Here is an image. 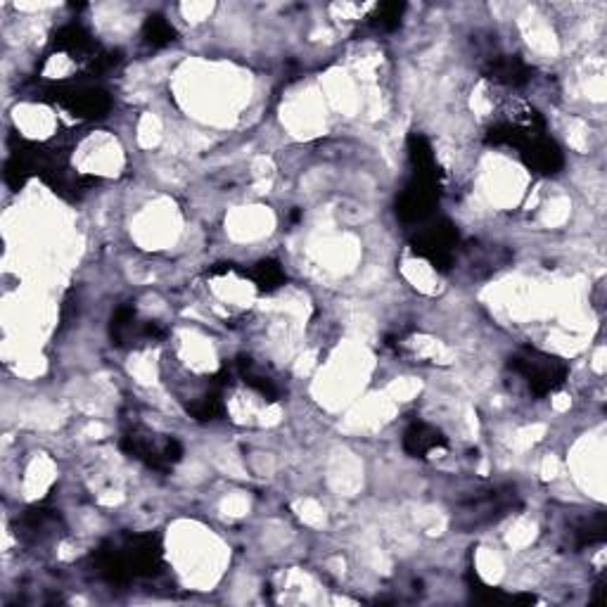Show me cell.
Wrapping results in <instances>:
<instances>
[{
    "instance_id": "1",
    "label": "cell",
    "mask_w": 607,
    "mask_h": 607,
    "mask_svg": "<svg viewBox=\"0 0 607 607\" xmlns=\"http://www.w3.org/2000/svg\"><path fill=\"white\" fill-rule=\"evenodd\" d=\"M93 567L95 574L110 584L155 577L164 567L162 539L157 534H136L107 543L93 555Z\"/></svg>"
},
{
    "instance_id": "2",
    "label": "cell",
    "mask_w": 607,
    "mask_h": 607,
    "mask_svg": "<svg viewBox=\"0 0 607 607\" xmlns=\"http://www.w3.org/2000/svg\"><path fill=\"white\" fill-rule=\"evenodd\" d=\"M41 100L53 102V105L62 107L69 114L79 119H102L112 110V100L107 91L100 86H91L83 81H57L50 86L41 88Z\"/></svg>"
},
{
    "instance_id": "3",
    "label": "cell",
    "mask_w": 607,
    "mask_h": 607,
    "mask_svg": "<svg viewBox=\"0 0 607 607\" xmlns=\"http://www.w3.org/2000/svg\"><path fill=\"white\" fill-rule=\"evenodd\" d=\"M510 368L527 382L529 392L534 396H548L558 392L565 385L567 373H570L567 363L560 361L558 356L543 354V351L529 347L517 351L513 359H510Z\"/></svg>"
},
{
    "instance_id": "4",
    "label": "cell",
    "mask_w": 607,
    "mask_h": 607,
    "mask_svg": "<svg viewBox=\"0 0 607 607\" xmlns=\"http://www.w3.org/2000/svg\"><path fill=\"white\" fill-rule=\"evenodd\" d=\"M121 449L157 472L171 470L183 458V446L174 437H162L148 427H131L121 437Z\"/></svg>"
},
{
    "instance_id": "5",
    "label": "cell",
    "mask_w": 607,
    "mask_h": 607,
    "mask_svg": "<svg viewBox=\"0 0 607 607\" xmlns=\"http://www.w3.org/2000/svg\"><path fill=\"white\" fill-rule=\"evenodd\" d=\"M456 247L458 230L449 221H434L430 226L420 228V233L413 240L415 254L430 261V266L437 271H449L453 259H456Z\"/></svg>"
},
{
    "instance_id": "6",
    "label": "cell",
    "mask_w": 607,
    "mask_h": 607,
    "mask_svg": "<svg viewBox=\"0 0 607 607\" xmlns=\"http://www.w3.org/2000/svg\"><path fill=\"white\" fill-rule=\"evenodd\" d=\"M517 503H520L517 491L510 487L484 491L482 496L470 498V501H465L463 506H460L458 525H463V527L491 525V522L506 517L510 510H515Z\"/></svg>"
},
{
    "instance_id": "7",
    "label": "cell",
    "mask_w": 607,
    "mask_h": 607,
    "mask_svg": "<svg viewBox=\"0 0 607 607\" xmlns=\"http://www.w3.org/2000/svg\"><path fill=\"white\" fill-rule=\"evenodd\" d=\"M520 157L529 171L541 176H555L565 166V157H562L558 143L548 138L546 133L529 140L525 148L520 150Z\"/></svg>"
},
{
    "instance_id": "8",
    "label": "cell",
    "mask_w": 607,
    "mask_h": 607,
    "mask_svg": "<svg viewBox=\"0 0 607 607\" xmlns=\"http://www.w3.org/2000/svg\"><path fill=\"white\" fill-rule=\"evenodd\" d=\"M484 74H487V79L501 83V86L506 88H520L532 79V69H529L525 60H520V57L515 55L494 57V60L487 65V69H484Z\"/></svg>"
},
{
    "instance_id": "9",
    "label": "cell",
    "mask_w": 607,
    "mask_h": 607,
    "mask_svg": "<svg viewBox=\"0 0 607 607\" xmlns=\"http://www.w3.org/2000/svg\"><path fill=\"white\" fill-rule=\"evenodd\" d=\"M404 449L415 458H427L432 453L446 449V437L437 427L430 423H411L408 430L404 432Z\"/></svg>"
},
{
    "instance_id": "10",
    "label": "cell",
    "mask_w": 607,
    "mask_h": 607,
    "mask_svg": "<svg viewBox=\"0 0 607 607\" xmlns=\"http://www.w3.org/2000/svg\"><path fill=\"white\" fill-rule=\"evenodd\" d=\"M235 373H238V378L242 382H245V387L252 389V392H257L259 396H264L266 401L280 399L278 380H273L266 370H261L257 363H254L252 359H247V356H242V359H238V363H235Z\"/></svg>"
},
{
    "instance_id": "11",
    "label": "cell",
    "mask_w": 607,
    "mask_h": 607,
    "mask_svg": "<svg viewBox=\"0 0 607 607\" xmlns=\"http://www.w3.org/2000/svg\"><path fill=\"white\" fill-rule=\"evenodd\" d=\"M247 278L252 280V283L257 285L261 292H266V295H271V292H276L285 285L283 266H280L278 261H273V259L259 261V264L252 268V271H247Z\"/></svg>"
},
{
    "instance_id": "12",
    "label": "cell",
    "mask_w": 607,
    "mask_h": 607,
    "mask_svg": "<svg viewBox=\"0 0 607 607\" xmlns=\"http://www.w3.org/2000/svg\"><path fill=\"white\" fill-rule=\"evenodd\" d=\"M176 38V29L171 27L169 22L162 15H152L145 19L143 27V41L148 43L150 48H164L169 46L171 41Z\"/></svg>"
},
{
    "instance_id": "13",
    "label": "cell",
    "mask_w": 607,
    "mask_h": 607,
    "mask_svg": "<svg viewBox=\"0 0 607 607\" xmlns=\"http://www.w3.org/2000/svg\"><path fill=\"white\" fill-rule=\"evenodd\" d=\"M404 10H406L404 3H382L380 8H375L373 15H370V24L380 31L399 29Z\"/></svg>"
},
{
    "instance_id": "14",
    "label": "cell",
    "mask_w": 607,
    "mask_h": 607,
    "mask_svg": "<svg viewBox=\"0 0 607 607\" xmlns=\"http://www.w3.org/2000/svg\"><path fill=\"white\" fill-rule=\"evenodd\" d=\"M577 546L584 548V546H593V543H600L605 539V515L598 513L593 520L584 522L577 532Z\"/></svg>"
}]
</instances>
